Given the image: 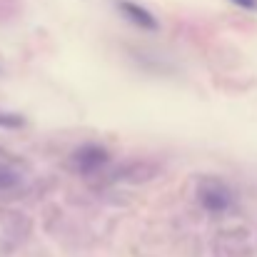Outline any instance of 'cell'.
<instances>
[{
    "label": "cell",
    "mask_w": 257,
    "mask_h": 257,
    "mask_svg": "<svg viewBox=\"0 0 257 257\" xmlns=\"http://www.w3.org/2000/svg\"><path fill=\"white\" fill-rule=\"evenodd\" d=\"M105 163H107V153H105L102 148H97V145H85V148H80V150L73 155V165L80 172H85V175L87 172L100 170Z\"/></svg>",
    "instance_id": "obj_1"
},
{
    "label": "cell",
    "mask_w": 257,
    "mask_h": 257,
    "mask_svg": "<svg viewBox=\"0 0 257 257\" xmlns=\"http://www.w3.org/2000/svg\"><path fill=\"white\" fill-rule=\"evenodd\" d=\"M117 8H120V13H122L133 25H138V28H143V30H155V28H158L155 15H153L150 10H145L143 5H138V3H133V0H120Z\"/></svg>",
    "instance_id": "obj_2"
},
{
    "label": "cell",
    "mask_w": 257,
    "mask_h": 257,
    "mask_svg": "<svg viewBox=\"0 0 257 257\" xmlns=\"http://www.w3.org/2000/svg\"><path fill=\"white\" fill-rule=\"evenodd\" d=\"M200 200H202V205H205L207 210H212V212L225 210L227 202H230L227 190H225L220 182H205V185L200 187Z\"/></svg>",
    "instance_id": "obj_3"
},
{
    "label": "cell",
    "mask_w": 257,
    "mask_h": 257,
    "mask_svg": "<svg viewBox=\"0 0 257 257\" xmlns=\"http://www.w3.org/2000/svg\"><path fill=\"white\" fill-rule=\"evenodd\" d=\"M230 3H235V5H240L245 10H257V0H230Z\"/></svg>",
    "instance_id": "obj_5"
},
{
    "label": "cell",
    "mask_w": 257,
    "mask_h": 257,
    "mask_svg": "<svg viewBox=\"0 0 257 257\" xmlns=\"http://www.w3.org/2000/svg\"><path fill=\"white\" fill-rule=\"evenodd\" d=\"M23 117L15 112H0V127H20Z\"/></svg>",
    "instance_id": "obj_4"
}]
</instances>
